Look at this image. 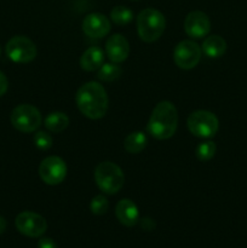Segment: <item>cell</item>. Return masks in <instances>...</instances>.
Here are the masks:
<instances>
[{"instance_id": "1", "label": "cell", "mask_w": 247, "mask_h": 248, "mask_svg": "<svg viewBox=\"0 0 247 248\" xmlns=\"http://www.w3.org/2000/svg\"><path fill=\"white\" fill-rule=\"evenodd\" d=\"M75 102L79 110L92 120L103 118L108 110V94L106 89L96 81L82 85L77 90Z\"/></svg>"}, {"instance_id": "2", "label": "cell", "mask_w": 247, "mask_h": 248, "mask_svg": "<svg viewBox=\"0 0 247 248\" xmlns=\"http://www.w3.org/2000/svg\"><path fill=\"white\" fill-rule=\"evenodd\" d=\"M178 113L173 103L162 101L155 106L148 121L147 130L156 140H169L176 133Z\"/></svg>"}, {"instance_id": "3", "label": "cell", "mask_w": 247, "mask_h": 248, "mask_svg": "<svg viewBox=\"0 0 247 248\" xmlns=\"http://www.w3.org/2000/svg\"><path fill=\"white\" fill-rule=\"evenodd\" d=\"M166 27L164 15L156 9H144L137 17V31L145 43L156 41L162 35Z\"/></svg>"}, {"instance_id": "4", "label": "cell", "mask_w": 247, "mask_h": 248, "mask_svg": "<svg viewBox=\"0 0 247 248\" xmlns=\"http://www.w3.org/2000/svg\"><path fill=\"white\" fill-rule=\"evenodd\" d=\"M94 181L102 191L113 195L119 193L124 186L125 176L118 165L111 161H104L97 165L94 170Z\"/></svg>"}, {"instance_id": "5", "label": "cell", "mask_w": 247, "mask_h": 248, "mask_svg": "<svg viewBox=\"0 0 247 248\" xmlns=\"http://www.w3.org/2000/svg\"><path fill=\"white\" fill-rule=\"evenodd\" d=\"M189 131L200 138H211L216 136L219 128L217 116L208 110H196L190 114L186 121Z\"/></svg>"}, {"instance_id": "6", "label": "cell", "mask_w": 247, "mask_h": 248, "mask_svg": "<svg viewBox=\"0 0 247 248\" xmlns=\"http://www.w3.org/2000/svg\"><path fill=\"white\" fill-rule=\"evenodd\" d=\"M11 124L21 132H34L41 125V114L31 104H21L12 110Z\"/></svg>"}, {"instance_id": "7", "label": "cell", "mask_w": 247, "mask_h": 248, "mask_svg": "<svg viewBox=\"0 0 247 248\" xmlns=\"http://www.w3.org/2000/svg\"><path fill=\"white\" fill-rule=\"evenodd\" d=\"M5 51L7 57L16 63H29L36 57L35 44L23 35H17L10 39Z\"/></svg>"}, {"instance_id": "8", "label": "cell", "mask_w": 247, "mask_h": 248, "mask_svg": "<svg viewBox=\"0 0 247 248\" xmlns=\"http://www.w3.org/2000/svg\"><path fill=\"white\" fill-rule=\"evenodd\" d=\"M15 224L21 234L28 237L43 236L47 229V222L45 218L38 213L31 212V211L19 213L16 217Z\"/></svg>"}, {"instance_id": "9", "label": "cell", "mask_w": 247, "mask_h": 248, "mask_svg": "<svg viewBox=\"0 0 247 248\" xmlns=\"http://www.w3.org/2000/svg\"><path fill=\"white\" fill-rule=\"evenodd\" d=\"M173 60L181 69H193L201 60V48L191 40H183L177 44L173 51Z\"/></svg>"}, {"instance_id": "10", "label": "cell", "mask_w": 247, "mask_h": 248, "mask_svg": "<svg viewBox=\"0 0 247 248\" xmlns=\"http://www.w3.org/2000/svg\"><path fill=\"white\" fill-rule=\"evenodd\" d=\"M39 174L43 182L48 186H57L64 181L67 176V165L58 156H48L41 161Z\"/></svg>"}, {"instance_id": "11", "label": "cell", "mask_w": 247, "mask_h": 248, "mask_svg": "<svg viewBox=\"0 0 247 248\" xmlns=\"http://www.w3.org/2000/svg\"><path fill=\"white\" fill-rule=\"evenodd\" d=\"M184 29L189 36L201 39L211 31V22L207 15L202 11H191L184 19Z\"/></svg>"}, {"instance_id": "12", "label": "cell", "mask_w": 247, "mask_h": 248, "mask_svg": "<svg viewBox=\"0 0 247 248\" xmlns=\"http://www.w3.org/2000/svg\"><path fill=\"white\" fill-rule=\"evenodd\" d=\"M110 21L104 15L93 12L87 15L82 21V31L87 36L101 39L104 38L110 31Z\"/></svg>"}, {"instance_id": "13", "label": "cell", "mask_w": 247, "mask_h": 248, "mask_svg": "<svg viewBox=\"0 0 247 248\" xmlns=\"http://www.w3.org/2000/svg\"><path fill=\"white\" fill-rule=\"evenodd\" d=\"M106 53L114 63H121L130 55V44L121 34H113L106 43Z\"/></svg>"}, {"instance_id": "14", "label": "cell", "mask_w": 247, "mask_h": 248, "mask_svg": "<svg viewBox=\"0 0 247 248\" xmlns=\"http://www.w3.org/2000/svg\"><path fill=\"white\" fill-rule=\"evenodd\" d=\"M115 215L119 222L125 227H133L139 219L138 207L130 199H123L115 207Z\"/></svg>"}, {"instance_id": "15", "label": "cell", "mask_w": 247, "mask_h": 248, "mask_svg": "<svg viewBox=\"0 0 247 248\" xmlns=\"http://www.w3.org/2000/svg\"><path fill=\"white\" fill-rule=\"evenodd\" d=\"M103 63L104 52L101 47H97V46L87 48L80 58V65L86 72H93V70L99 69Z\"/></svg>"}, {"instance_id": "16", "label": "cell", "mask_w": 247, "mask_h": 248, "mask_svg": "<svg viewBox=\"0 0 247 248\" xmlns=\"http://www.w3.org/2000/svg\"><path fill=\"white\" fill-rule=\"evenodd\" d=\"M202 51L210 58L222 57L227 51V41L219 35L207 36L202 43Z\"/></svg>"}, {"instance_id": "17", "label": "cell", "mask_w": 247, "mask_h": 248, "mask_svg": "<svg viewBox=\"0 0 247 248\" xmlns=\"http://www.w3.org/2000/svg\"><path fill=\"white\" fill-rule=\"evenodd\" d=\"M44 125L48 131L53 133L62 132L69 125V118L62 111H52L46 116Z\"/></svg>"}, {"instance_id": "18", "label": "cell", "mask_w": 247, "mask_h": 248, "mask_svg": "<svg viewBox=\"0 0 247 248\" xmlns=\"http://www.w3.org/2000/svg\"><path fill=\"white\" fill-rule=\"evenodd\" d=\"M147 136L140 131L131 132L124 140V148L131 154H138L147 147Z\"/></svg>"}, {"instance_id": "19", "label": "cell", "mask_w": 247, "mask_h": 248, "mask_svg": "<svg viewBox=\"0 0 247 248\" xmlns=\"http://www.w3.org/2000/svg\"><path fill=\"white\" fill-rule=\"evenodd\" d=\"M121 72L123 70L119 67L118 63H103V65L98 70V79L106 82L114 81V80L119 79Z\"/></svg>"}, {"instance_id": "20", "label": "cell", "mask_w": 247, "mask_h": 248, "mask_svg": "<svg viewBox=\"0 0 247 248\" xmlns=\"http://www.w3.org/2000/svg\"><path fill=\"white\" fill-rule=\"evenodd\" d=\"M110 18L118 26H125L133 19V12L126 6H115L110 11Z\"/></svg>"}, {"instance_id": "21", "label": "cell", "mask_w": 247, "mask_h": 248, "mask_svg": "<svg viewBox=\"0 0 247 248\" xmlns=\"http://www.w3.org/2000/svg\"><path fill=\"white\" fill-rule=\"evenodd\" d=\"M216 152H217V147L211 140H206V142L200 143L196 148V157L200 161H208L215 156Z\"/></svg>"}, {"instance_id": "22", "label": "cell", "mask_w": 247, "mask_h": 248, "mask_svg": "<svg viewBox=\"0 0 247 248\" xmlns=\"http://www.w3.org/2000/svg\"><path fill=\"white\" fill-rule=\"evenodd\" d=\"M90 208H91V212L93 213V215L102 216L104 215V213H107V211H108L109 202L108 200H107L106 196L97 195L91 200Z\"/></svg>"}, {"instance_id": "23", "label": "cell", "mask_w": 247, "mask_h": 248, "mask_svg": "<svg viewBox=\"0 0 247 248\" xmlns=\"http://www.w3.org/2000/svg\"><path fill=\"white\" fill-rule=\"evenodd\" d=\"M52 137L44 131H39L34 135V144L40 150H48L52 147Z\"/></svg>"}, {"instance_id": "24", "label": "cell", "mask_w": 247, "mask_h": 248, "mask_svg": "<svg viewBox=\"0 0 247 248\" xmlns=\"http://www.w3.org/2000/svg\"><path fill=\"white\" fill-rule=\"evenodd\" d=\"M38 248H58V246L50 237H43V239L39 240Z\"/></svg>"}, {"instance_id": "25", "label": "cell", "mask_w": 247, "mask_h": 248, "mask_svg": "<svg viewBox=\"0 0 247 248\" xmlns=\"http://www.w3.org/2000/svg\"><path fill=\"white\" fill-rule=\"evenodd\" d=\"M7 87H9V81H7V78L5 77V74L2 72H0V97L4 96L7 91Z\"/></svg>"}, {"instance_id": "26", "label": "cell", "mask_w": 247, "mask_h": 248, "mask_svg": "<svg viewBox=\"0 0 247 248\" xmlns=\"http://www.w3.org/2000/svg\"><path fill=\"white\" fill-rule=\"evenodd\" d=\"M6 225H7V223H6V220H5V218L0 216V235H1L5 230H6Z\"/></svg>"}, {"instance_id": "27", "label": "cell", "mask_w": 247, "mask_h": 248, "mask_svg": "<svg viewBox=\"0 0 247 248\" xmlns=\"http://www.w3.org/2000/svg\"><path fill=\"white\" fill-rule=\"evenodd\" d=\"M0 52H1V50H0Z\"/></svg>"}]
</instances>
